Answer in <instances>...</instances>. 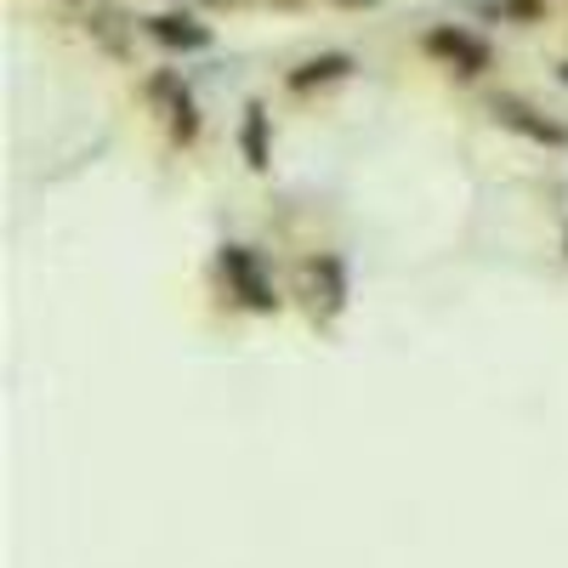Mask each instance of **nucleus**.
Returning a JSON list of instances; mask_svg holds the SVG:
<instances>
[{
  "label": "nucleus",
  "instance_id": "1",
  "mask_svg": "<svg viewBox=\"0 0 568 568\" xmlns=\"http://www.w3.org/2000/svg\"><path fill=\"white\" fill-rule=\"evenodd\" d=\"M222 273H227V284L240 291V302H245L251 313H273V307H278V296H273V284H267V273H262L256 251L227 245V251H222Z\"/></svg>",
  "mask_w": 568,
  "mask_h": 568
},
{
  "label": "nucleus",
  "instance_id": "2",
  "mask_svg": "<svg viewBox=\"0 0 568 568\" xmlns=\"http://www.w3.org/2000/svg\"><path fill=\"white\" fill-rule=\"evenodd\" d=\"M426 52L444 58L460 74H484L489 69V45L478 34H466V29H433V34H426Z\"/></svg>",
  "mask_w": 568,
  "mask_h": 568
},
{
  "label": "nucleus",
  "instance_id": "3",
  "mask_svg": "<svg viewBox=\"0 0 568 568\" xmlns=\"http://www.w3.org/2000/svg\"><path fill=\"white\" fill-rule=\"evenodd\" d=\"M149 34H154L160 45H171V52H205V45H211V29L194 23V18H182V12L149 18Z\"/></svg>",
  "mask_w": 568,
  "mask_h": 568
},
{
  "label": "nucleus",
  "instance_id": "4",
  "mask_svg": "<svg viewBox=\"0 0 568 568\" xmlns=\"http://www.w3.org/2000/svg\"><path fill=\"white\" fill-rule=\"evenodd\" d=\"M495 114H500V125H511V131H524V136H535V142H551V149H562L568 142V125H557V120H540L535 109H524V103H495Z\"/></svg>",
  "mask_w": 568,
  "mask_h": 568
},
{
  "label": "nucleus",
  "instance_id": "5",
  "mask_svg": "<svg viewBox=\"0 0 568 568\" xmlns=\"http://www.w3.org/2000/svg\"><path fill=\"white\" fill-rule=\"evenodd\" d=\"M342 74H353V58L329 52V58H313V63H302V69L291 74V91H313V85H329V80H342Z\"/></svg>",
  "mask_w": 568,
  "mask_h": 568
},
{
  "label": "nucleus",
  "instance_id": "6",
  "mask_svg": "<svg viewBox=\"0 0 568 568\" xmlns=\"http://www.w3.org/2000/svg\"><path fill=\"white\" fill-rule=\"evenodd\" d=\"M245 160L256 165V171H267V114L251 103L245 109Z\"/></svg>",
  "mask_w": 568,
  "mask_h": 568
},
{
  "label": "nucleus",
  "instance_id": "7",
  "mask_svg": "<svg viewBox=\"0 0 568 568\" xmlns=\"http://www.w3.org/2000/svg\"><path fill=\"white\" fill-rule=\"evenodd\" d=\"M562 80H568V69H562Z\"/></svg>",
  "mask_w": 568,
  "mask_h": 568
}]
</instances>
